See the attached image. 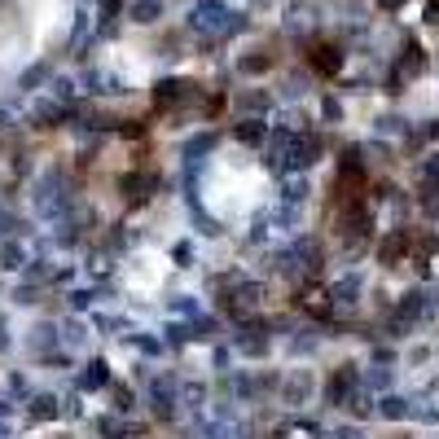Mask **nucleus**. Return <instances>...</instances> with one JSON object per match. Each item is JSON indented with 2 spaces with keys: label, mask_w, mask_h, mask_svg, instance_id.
<instances>
[{
  "label": "nucleus",
  "mask_w": 439,
  "mask_h": 439,
  "mask_svg": "<svg viewBox=\"0 0 439 439\" xmlns=\"http://www.w3.org/2000/svg\"><path fill=\"white\" fill-rule=\"evenodd\" d=\"M312 66H317V70H325V75H334V70H339V48L321 44V48H317V58H312Z\"/></svg>",
  "instance_id": "nucleus-1"
}]
</instances>
